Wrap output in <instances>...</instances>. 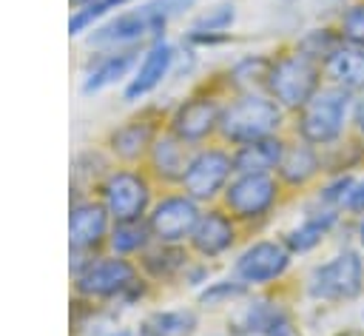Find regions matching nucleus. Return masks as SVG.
<instances>
[{
    "mask_svg": "<svg viewBox=\"0 0 364 336\" xmlns=\"http://www.w3.org/2000/svg\"><path fill=\"white\" fill-rule=\"evenodd\" d=\"M71 296H80L91 305L108 310H128L145 305L156 288L139 273L136 262L100 251L85 259H68Z\"/></svg>",
    "mask_w": 364,
    "mask_h": 336,
    "instance_id": "obj_1",
    "label": "nucleus"
},
{
    "mask_svg": "<svg viewBox=\"0 0 364 336\" xmlns=\"http://www.w3.org/2000/svg\"><path fill=\"white\" fill-rule=\"evenodd\" d=\"M353 94L324 83L296 114H290L287 134L296 140H304L321 151L344 142L350 137V120H353Z\"/></svg>",
    "mask_w": 364,
    "mask_h": 336,
    "instance_id": "obj_2",
    "label": "nucleus"
},
{
    "mask_svg": "<svg viewBox=\"0 0 364 336\" xmlns=\"http://www.w3.org/2000/svg\"><path fill=\"white\" fill-rule=\"evenodd\" d=\"M225 97L228 94L219 85L216 74L196 83L191 91H185L176 103L168 105L165 131H171L173 137H179L191 148H199V145H208V142L219 140Z\"/></svg>",
    "mask_w": 364,
    "mask_h": 336,
    "instance_id": "obj_3",
    "label": "nucleus"
},
{
    "mask_svg": "<svg viewBox=\"0 0 364 336\" xmlns=\"http://www.w3.org/2000/svg\"><path fill=\"white\" fill-rule=\"evenodd\" d=\"M290 117L284 108L270 100L264 91H245V94H228L222 105V122H219V142L236 148L253 140L287 134Z\"/></svg>",
    "mask_w": 364,
    "mask_h": 336,
    "instance_id": "obj_4",
    "label": "nucleus"
},
{
    "mask_svg": "<svg viewBox=\"0 0 364 336\" xmlns=\"http://www.w3.org/2000/svg\"><path fill=\"white\" fill-rule=\"evenodd\" d=\"M284 199L287 191L276 174H236L219 205L245 228L247 236H256L273 222Z\"/></svg>",
    "mask_w": 364,
    "mask_h": 336,
    "instance_id": "obj_5",
    "label": "nucleus"
},
{
    "mask_svg": "<svg viewBox=\"0 0 364 336\" xmlns=\"http://www.w3.org/2000/svg\"><path fill=\"white\" fill-rule=\"evenodd\" d=\"M301 293L316 305H350L364 296V253L358 248H338L333 256L307 268Z\"/></svg>",
    "mask_w": 364,
    "mask_h": 336,
    "instance_id": "obj_6",
    "label": "nucleus"
},
{
    "mask_svg": "<svg viewBox=\"0 0 364 336\" xmlns=\"http://www.w3.org/2000/svg\"><path fill=\"white\" fill-rule=\"evenodd\" d=\"M324 85V71L321 63L310 60L293 46H284L279 51H270V68H267V83L264 94L276 100L284 114H296L318 88Z\"/></svg>",
    "mask_w": 364,
    "mask_h": 336,
    "instance_id": "obj_7",
    "label": "nucleus"
},
{
    "mask_svg": "<svg viewBox=\"0 0 364 336\" xmlns=\"http://www.w3.org/2000/svg\"><path fill=\"white\" fill-rule=\"evenodd\" d=\"M296 265V256L287 251L282 236H247L239 251L230 256V276H236L247 290H273L279 288Z\"/></svg>",
    "mask_w": 364,
    "mask_h": 336,
    "instance_id": "obj_8",
    "label": "nucleus"
},
{
    "mask_svg": "<svg viewBox=\"0 0 364 336\" xmlns=\"http://www.w3.org/2000/svg\"><path fill=\"white\" fill-rule=\"evenodd\" d=\"M159 188L142 165H111V171L97 182L94 196L102 202L114 222L145 219Z\"/></svg>",
    "mask_w": 364,
    "mask_h": 336,
    "instance_id": "obj_9",
    "label": "nucleus"
},
{
    "mask_svg": "<svg viewBox=\"0 0 364 336\" xmlns=\"http://www.w3.org/2000/svg\"><path fill=\"white\" fill-rule=\"evenodd\" d=\"M165 114L168 108L142 103L136 111H131L102 134V148L117 165H142L151 145L165 131Z\"/></svg>",
    "mask_w": 364,
    "mask_h": 336,
    "instance_id": "obj_10",
    "label": "nucleus"
},
{
    "mask_svg": "<svg viewBox=\"0 0 364 336\" xmlns=\"http://www.w3.org/2000/svg\"><path fill=\"white\" fill-rule=\"evenodd\" d=\"M230 336H296L299 322L293 308L273 290H250L228 319Z\"/></svg>",
    "mask_w": 364,
    "mask_h": 336,
    "instance_id": "obj_11",
    "label": "nucleus"
},
{
    "mask_svg": "<svg viewBox=\"0 0 364 336\" xmlns=\"http://www.w3.org/2000/svg\"><path fill=\"white\" fill-rule=\"evenodd\" d=\"M233 177H236L233 148L213 140L208 145L193 148L191 162L185 168V177L179 182V191L193 196L199 205H216Z\"/></svg>",
    "mask_w": 364,
    "mask_h": 336,
    "instance_id": "obj_12",
    "label": "nucleus"
},
{
    "mask_svg": "<svg viewBox=\"0 0 364 336\" xmlns=\"http://www.w3.org/2000/svg\"><path fill=\"white\" fill-rule=\"evenodd\" d=\"M114 219L94 194L68 196V259H85L105 251Z\"/></svg>",
    "mask_w": 364,
    "mask_h": 336,
    "instance_id": "obj_13",
    "label": "nucleus"
},
{
    "mask_svg": "<svg viewBox=\"0 0 364 336\" xmlns=\"http://www.w3.org/2000/svg\"><path fill=\"white\" fill-rule=\"evenodd\" d=\"M247 239L245 228L216 202V205H205L202 214H199V222L188 239V248L193 256L199 259H208L213 265L230 259L239 245Z\"/></svg>",
    "mask_w": 364,
    "mask_h": 336,
    "instance_id": "obj_14",
    "label": "nucleus"
},
{
    "mask_svg": "<svg viewBox=\"0 0 364 336\" xmlns=\"http://www.w3.org/2000/svg\"><path fill=\"white\" fill-rule=\"evenodd\" d=\"M205 205H199L193 196H188L185 191L179 188H165L156 194L145 222H148V231L154 236V242H179V245H188L196 222H199V214H202Z\"/></svg>",
    "mask_w": 364,
    "mask_h": 336,
    "instance_id": "obj_15",
    "label": "nucleus"
},
{
    "mask_svg": "<svg viewBox=\"0 0 364 336\" xmlns=\"http://www.w3.org/2000/svg\"><path fill=\"white\" fill-rule=\"evenodd\" d=\"M173 60H176V43L171 37H159L142 46L136 65L128 83L122 85V100L131 105L148 103V97H154L173 77Z\"/></svg>",
    "mask_w": 364,
    "mask_h": 336,
    "instance_id": "obj_16",
    "label": "nucleus"
},
{
    "mask_svg": "<svg viewBox=\"0 0 364 336\" xmlns=\"http://www.w3.org/2000/svg\"><path fill=\"white\" fill-rule=\"evenodd\" d=\"M142 48H88L80 63V91L85 97L122 88L136 65Z\"/></svg>",
    "mask_w": 364,
    "mask_h": 336,
    "instance_id": "obj_17",
    "label": "nucleus"
},
{
    "mask_svg": "<svg viewBox=\"0 0 364 336\" xmlns=\"http://www.w3.org/2000/svg\"><path fill=\"white\" fill-rule=\"evenodd\" d=\"M276 177L279 182L284 185L287 194H304V191H313L324 177H327V162H324V151L304 142V140H296L287 134V142H284V151H282V159L276 165Z\"/></svg>",
    "mask_w": 364,
    "mask_h": 336,
    "instance_id": "obj_18",
    "label": "nucleus"
},
{
    "mask_svg": "<svg viewBox=\"0 0 364 336\" xmlns=\"http://www.w3.org/2000/svg\"><path fill=\"white\" fill-rule=\"evenodd\" d=\"M341 222H344V214H341V211H336V208H330V205H324V202L307 196L299 222L290 225L287 231H282L279 236H282V242L287 245V251H290L293 256H307V253L318 251V248L327 242V236H330Z\"/></svg>",
    "mask_w": 364,
    "mask_h": 336,
    "instance_id": "obj_19",
    "label": "nucleus"
},
{
    "mask_svg": "<svg viewBox=\"0 0 364 336\" xmlns=\"http://www.w3.org/2000/svg\"><path fill=\"white\" fill-rule=\"evenodd\" d=\"M233 23H236V6L230 0H216L205 9H196L182 31V43L196 51H210L233 43Z\"/></svg>",
    "mask_w": 364,
    "mask_h": 336,
    "instance_id": "obj_20",
    "label": "nucleus"
},
{
    "mask_svg": "<svg viewBox=\"0 0 364 336\" xmlns=\"http://www.w3.org/2000/svg\"><path fill=\"white\" fill-rule=\"evenodd\" d=\"M191 259H193V253H191L188 245H179V242H154L136 259V268H139V273L156 290H168V288H182V276H185Z\"/></svg>",
    "mask_w": 364,
    "mask_h": 336,
    "instance_id": "obj_21",
    "label": "nucleus"
},
{
    "mask_svg": "<svg viewBox=\"0 0 364 336\" xmlns=\"http://www.w3.org/2000/svg\"><path fill=\"white\" fill-rule=\"evenodd\" d=\"M191 154L193 148L185 145L179 137H173L171 131H162L156 137V142L151 145L142 168L148 171V177L156 182L159 191L165 188H179L182 177H185V168L191 162Z\"/></svg>",
    "mask_w": 364,
    "mask_h": 336,
    "instance_id": "obj_22",
    "label": "nucleus"
},
{
    "mask_svg": "<svg viewBox=\"0 0 364 336\" xmlns=\"http://www.w3.org/2000/svg\"><path fill=\"white\" fill-rule=\"evenodd\" d=\"M267 68H270V51H247L233 57L222 71H216V80L225 88V94L264 91Z\"/></svg>",
    "mask_w": 364,
    "mask_h": 336,
    "instance_id": "obj_23",
    "label": "nucleus"
},
{
    "mask_svg": "<svg viewBox=\"0 0 364 336\" xmlns=\"http://www.w3.org/2000/svg\"><path fill=\"white\" fill-rule=\"evenodd\" d=\"M199 322H202V310L196 305L151 308L139 319L136 336H196Z\"/></svg>",
    "mask_w": 364,
    "mask_h": 336,
    "instance_id": "obj_24",
    "label": "nucleus"
},
{
    "mask_svg": "<svg viewBox=\"0 0 364 336\" xmlns=\"http://www.w3.org/2000/svg\"><path fill=\"white\" fill-rule=\"evenodd\" d=\"M321 71H324V83L344 88V91H350L353 97L361 94V91H364V48L341 43V46L324 60Z\"/></svg>",
    "mask_w": 364,
    "mask_h": 336,
    "instance_id": "obj_25",
    "label": "nucleus"
},
{
    "mask_svg": "<svg viewBox=\"0 0 364 336\" xmlns=\"http://www.w3.org/2000/svg\"><path fill=\"white\" fill-rule=\"evenodd\" d=\"M284 142H287V134H276V137H264V140L236 145L233 148L236 174H276Z\"/></svg>",
    "mask_w": 364,
    "mask_h": 336,
    "instance_id": "obj_26",
    "label": "nucleus"
},
{
    "mask_svg": "<svg viewBox=\"0 0 364 336\" xmlns=\"http://www.w3.org/2000/svg\"><path fill=\"white\" fill-rule=\"evenodd\" d=\"M114 159L100 145H82L71 157V194H94L97 182L111 171Z\"/></svg>",
    "mask_w": 364,
    "mask_h": 336,
    "instance_id": "obj_27",
    "label": "nucleus"
},
{
    "mask_svg": "<svg viewBox=\"0 0 364 336\" xmlns=\"http://www.w3.org/2000/svg\"><path fill=\"white\" fill-rule=\"evenodd\" d=\"M154 245V236L148 231L145 219H125V222H114L105 239V251L122 259L136 262L148 248Z\"/></svg>",
    "mask_w": 364,
    "mask_h": 336,
    "instance_id": "obj_28",
    "label": "nucleus"
},
{
    "mask_svg": "<svg viewBox=\"0 0 364 336\" xmlns=\"http://www.w3.org/2000/svg\"><path fill=\"white\" fill-rule=\"evenodd\" d=\"M247 293L250 290L236 276L225 273V276H213L202 290L193 293V299H196V308L199 310H225V308L233 310Z\"/></svg>",
    "mask_w": 364,
    "mask_h": 336,
    "instance_id": "obj_29",
    "label": "nucleus"
},
{
    "mask_svg": "<svg viewBox=\"0 0 364 336\" xmlns=\"http://www.w3.org/2000/svg\"><path fill=\"white\" fill-rule=\"evenodd\" d=\"M293 48H299L301 54H307L310 60H316V63H321L324 65V60L341 46V37H338V28H336V23L330 26V23H324V26H310V28H304L293 43H290Z\"/></svg>",
    "mask_w": 364,
    "mask_h": 336,
    "instance_id": "obj_30",
    "label": "nucleus"
},
{
    "mask_svg": "<svg viewBox=\"0 0 364 336\" xmlns=\"http://www.w3.org/2000/svg\"><path fill=\"white\" fill-rule=\"evenodd\" d=\"M324 162L327 174H358V168H364V145L355 137H347L324 151Z\"/></svg>",
    "mask_w": 364,
    "mask_h": 336,
    "instance_id": "obj_31",
    "label": "nucleus"
},
{
    "mask_svg": "<svg viewBox=\"0 0 364 336\" xmlns=\"http://www.w3.org/2000/svg\"><path fill=\"white\" fill-rule=\"evenodd\" d=\"M355 177L358 174H327L316 188H313V199H318V202H324V205H330V208H336V211H341L344 208V202H347V194H350V188H353V182H355Z\"/></svg>",
    "mask_w": 364,
    "mask_h": 336,
    "instance_id": "obj_32",
    "label": "nucleus"
},
{
    "mask_svg": "<svg viewBox=\"0 0 364 336\" xmlns=\"http://www.w3.org/2000/svg\"><path fill=\"white\" fill-rule=\"evenodd\" d=\"M336 28H338V37H341V43L364 48V0L347 3V6L338 11Z\"/></svg>",
    "mask_w": 364,
    "mask_h": 336,
    "instance_id": "obj_33",
    "label": "nucleus"
},
{
    "mask_svg": "<svg viewBox=\"0 0 364 336\" xmlns=\"http://www.w3.org/2000/svg\"><path fill=\"white\" fill-rule=\"evenodd\" d=\"M213 276H216V265L208 262V259L193 256L191 265H188V271H185V276H182V288H188V290L196 293V290H202Z\"/></svg>",
    "mask_w": 364,
    "mask_h": 336,
    "instance_id": "obj_34",
    "label": "nucleus"
},
{
    "mask_svg": "<svg viewBox=\"0 0 364 336\" xmlns=\"http://www.w3.org/2000/svg\"><path fill=\"white\" fill-rule=\"evenodd\" d=\"M341 214H344V219H358V216H364V174L355 177V182H353V188H350V194H347V202H344Z\"/></svg>",
    "mask_w": 364,
    "mask_h": 336,
    "instance_id": "obj_35",
    "label": "nucleus"
},
{
    "mask_svg": "<svg viewBox=\"0 0 364 336\" xmlns=\"http://www.w3.org/2000/svg\"><path fill=\"white\" fill-rule=\"evenodd\" d=\"M350 137H355L364 145V91L353 100V120H350Z\"/></svg>",
    "mask_w": 364,
    "mask_h": 336,
    "instance_id": "obj_36",
    "label": "nucleus"
},
{
    "mask_svg": "<svg viewBox=\"0 0 364 336\" xmlns=\"http://www.w3.org/2000/svg\"><path fill=\"white\" fill-rule=\"evenodd\" d=\"M350 222H353V239H355V248L364 253V216L350 219Z\"/></svg>",
    "mask_w": 364,
    "mask_h": 336,
    "instance_id": "obj_37",
    "label": "nucleus"
},
{
    "mask_svg": "<svg viewBox=\"0 0 364 336\" xmlns=\"http://www.w3.org/2000/svg\"><path fill=\"white\" fill-rule=\"evenodd\" d=\"M71 9H82V6H91V3H100V0H68Z\"/></svg>",
    "mask_w": 364,
    "mask_h": 336,
    "instance_id": "obj_38",
    "label": "nucleus"
},
{
    "mask_svg": "<svg viewBox=\"0 0 364 336\" xmlns=\"http://www.w3.org/2000/svg\"><path fill=\"white\" fill-rule=\"evenodd\" d=\"M287 3H293V0H287Z\"/></svg>",
    "mask_w": 364,
    "mask_h": 336,
    "instance_id": "obj_39",
    "label": "nucleus"
}]
</instances>
